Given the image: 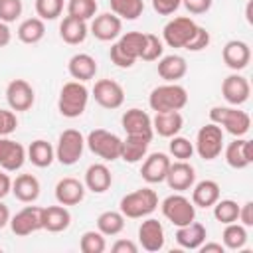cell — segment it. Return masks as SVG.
<instances>
[{"mask_svg": "<svg viewBox=\"0 0 253 253\" xmlns=\"http://www.w3.org/2000/svg\"><path fill=\"white\" fill-rule=\"evenodd\" d=\"M40 180L34 174H20L12 182V194L24 204H32L40 198Z\"/></svg>", "mask_w": 253, "mask_h": 253, "instance_id": "83f0119b", "label": "cell"}, {"mask_svg": "<svg viewBox=\"0 0 253 253\" xmlns=\"http://www.w3.org/2000/svg\"><path fill=\"white\" fill-rule=\"evenodd\" d=\"M97 12V0H69L67 2V16L79 18V20H91Z\"/></svg>", "mask_w": 253, "mask_h": 253, "instance_id": "60d3db41", "label": "cell"}, {"mask_svg": "<svg viewBox=\"0 0 253 253\" xmlns=\"http://www.w3.org/2000/svg\"><path fill=\"white\" fill-rule=\"evenodd\" d=\"M221 148H223V130H221V126L215 125V123L204 125L196 134L194 150L198 152V156L204 158V160H213L221 154Z\"/></svg>", "mask_w": 253, "mask_h": 253, "instance_id": "8992f818", "label": "cell"}, {"mask_svg": "<svg viewBox=\"0 0 253 253\" xmlns=\"http://www.w3.org/2000/svg\"><path fill=\"white\" fill-rule=\"evenodd\" d=\"M225 162L235 168V170H243L253 162V148H251V140L237 136L235 140H231L225 148Z\"/></svg>", "mask_w": 253, "mask_h": 253, "instance_id": "ffe728a7", "label": "cell"}, {"mask_svg": "<svg viewBox=\"0 0 253 253\" xmlns=\"http://www.w3.org/2000/svg\"><path fill=\"white\" fill-rule=\"evenodd\" d=\"M10 192H12V180L8 174L0 172V200H4Z\"/></svg>", "mask_w": 253, "mask_h": 253, "instance_id": "db71d44e", "label": "cell"}, {"mask_svg": "<svg viewBox=\"0 0 253 253\" xmlns=\"http://www.w3.org/2000/svg\"><path fill=\"white\" fill-rule=\"evenodd\" d=\"M67 71L75 81H89L97 73V61L89 53H75L67 63Z\"/></svg>", "mask_w": 253, "mask_h": 253, "instance_id": "4316f807", "label": "cell"}, {"mask_svg": "<svg viewBox=\"0 0 253 253\" xmlns=\"http://www.w3.org/2000/svg\"><path fill=\"white\" fill-rule=\"evenodd\" d=\"M85 148V138L79 130L75 128H65L59 138H57V146H55V158L63 164V166H71L75 164Z\"/></svg>", "mask_w": 253, "mask_h": 253, "instance_id": "ba28073f", "label": "cell"}, {"mask_svg": "<svg viewBox=\"0 0 253 253\" xmlns=\"http://www.w3.org/2000/svg\"><path fill=\"white\" fill-rule=\"evenodd\" d=\"M79 249L83 253H103L107 249V241H105V235L97 229H91V231H85L81 235V241H79Z\"/></svg>", "mask_w": 253, "mask_h": 253, "instance_id": "ab89813d", "label": "cell"}, {"mask_svg": "<svg viewBox=\"0 0 253 253\" xmlns=\"http://www.w3.org/2000/svg\"><path fill=\"white\" fill-rule=\"evenodd\" d=\"M121 125L125 128L126 134H136V136H146L152 140V119L148 113H144L142 109H128L125 111Z\"/></svg>", "mask_w": 253, "mask_h": 253, "instance_id": "2e32d148", "label": "cell"}, {"mask_svg": "<svg viewBox=\"0 0 253 253\" xmlns=\"http://www.w3.org/2000/svg\"><path fill=\"white\" fill-rule=\"evenodd\" d=\"M18 126V119L12 111H6V109H0V136H8L16 130Z\"/></svg>", "mask_w": 253, "mask_h": 253, "instance_id": "c3c4849f", "label": "cell"}, {"mask_svg": "<svg viewBox=\"0 0 253 253\" xmlns=\"http://www.w3.org/2000/svg\"><path fill=\"white\" fill-rule=\"evenodd\" d=\"M111 251H113V253H136L138 247H136V243L130 241V239H117V241L113 243Z\"/></svg>", "mask_w": 253, "mask_h": 253, "instance_id": "f5cc1de1", "label": "cell"}, {"mask_svg": "<svg viewBox=\"0 0 253 253\" xmlns=\"http://www.w3.org/2000/svg\"><path fill=\"white\" fill-rule=\"evenodd\" d=\"M219 184L215 180H202L192 190V204L196 208H211L219 200Z\"/></svg>", "mask_w": 253, "mask_h": 253, "instance_id": "4dcf8cb0", "label": "cell"}, {"mask_svg": "<svg viewBox=\"0 0 253 253\" xmlns=\"http://www.w3.org/2000/svg\"><path fill=\"white\" fill-rule=\"evenodd\" d=\"M63 12V0H36V14L42 20H55Z\"/></svg>", "mask_w": 253, "mask_h": 253, "instance_id": "7bdbcfd3", "label": "cell"}, {"mask_svg": "<svg viewBox=\"0 0 253 253\" xmlns=\"http://www.w3.org/2000/svg\"><path fill=\"white\" fill-rule=\"evenodd\" d=\"M85 188L87 190H91L93 194H103V192H107L109 188H111V184H113V174H111V170L105 166V164H101V162H97V164H91L87 170H85Z\"/></svg>", "mask_w": 253, "mask_h": 253, "instance_id": "d4e9b609", "label": "cell"}, {"mask_svg": "<svg viewBox=\"0 0 253 253\" xmlns=\"http://www.w3.org/2000/svg\"><path fill=\"white\" fill-rule=\"evenodd\" d=\"M184 126V119L180 111H166V113H156L152 119V130L158 132V136L172 138L176 136Z\"/></svg>", "mask_w": 253, "mask_h": 253, "instance_id": "cb8c5ba5", "label": "cell"}, {"mask_svg": "<svg viewBox=\"0 0 253 253\" xmlns=\"http://www.w3.org/2000/svg\"><path fill=\"white\" fill-rule=\"evenodd\" d=\"M6 101L12 111H28L36 101V93L26 79H12L6 87Z\"/></svg>", "mask_w": 253, "mask_h": 253, "instance_id": "30bf717a", "label": "cell"}, {"mask_svg": "<svg viewBox=\"0 0 253 253\" xmlns=\"http://www.w3.org/2000/svg\"><path fill=\"white\" fill-rule=\"evenodd\" d=\"M164 241H166L164 227H162V223L158 219L148 217V219H144L140 223V227H138V243L142 245V249H146L150 253L160 251L164 247Z\"/></svg>", "mask_w": 253, "mask_h": 253, "instance_id": "e0dca14e", "label": "cell"}, {"mask_svg": "<svg viewBox=\"0 0 253 253\" xmlns=\"http://www.w3.org/2000/svg\"><path fill=\"white\" fill-rule=\"evenodd\" d=\"M182 4L190 14H206L211 8L213 0H182Z\"/></svg>", "mask_w": 253, "mask_h": 253, "instance_id": "f907efd6", "label": "cell"}, {"mask_svg": "<svg viewBox=\"0 0 253 253\" xmlns=\"http://www.w3.org/2000/svg\"><path fill=\"white\" fill-rule=\"evenodd\" d=\"M182 0H152V8L154 12H158L160 16H170L180 8Z\"/></svg>", "mask_w": 253, "mask_h": 253, "instance_id": "681fc988", "label": "cell"}, {"mask_svg": "<svg viewBox=\"0 0 253 253\" xmlns=\"http://www.w3.org/2000/svg\"><path fill=\"white\" fill-rule=\"evenodd\" d=\"M188 103V91L178 83H164L160 87H154L148 95V105L154 113H166V111H180Z\"/></svg>", "mask_w": 253, "mask_h": 253, "instance_id": "6da1fadb", "label": "cell"}, {"mask_svg": "<svg viewBox=\"0 0 253 253\" xmlns=\"http://www.w3.org/2000/svg\"><path fill=\"white\" fill-rule=\"evenodd\" d=\"M117 45H119L128 57H132V59L136 61V59L140 57L142 47H144V34H142V32H126V34H123V36L119 38Z\"/></svg>", "mask_w": 253, "mask_h": 253, "instance_id": "74e56055", "label": "cell"}, {"mask_svg": "<svg viewBox=\"0 0 253 253\" xmlns=\"http://www.w3.org/2000/svg\"><path fill=\"white\" fill-rule=\"evenodd\" d=\"M148 144H150V138L146 136H136V134H126V138L123 140V148H121V158L125 162H138L146 156V150H148Z\"/></svg>", "mask_w": 253, "mask_h": 253, "instance_id": "1f68e13d", "label": "cell"}, {"mask_svg": "<svg viewBox=\"0 0 253 253\" xmlns=\"http://www.w3.org/2000/svg\"><path fill=\"white\" fill-rule=\"evenodd\" d=\"M89 30L99 42H113V40H117L121 36L123 22H121L119 16H115L111 12H105V14H99V16L93 18Z\"/></svg>", "mask_w": 253, "mask_h": 253, "instance_id": "9a60e30c", "label": "cell"}, {"mask_svg": "<svg viewBox=\"0 0 253 253\" xmlns=\"http://www.w3.org/2000/svg\"><path fill=\"white\" fill-rule=\"evenodd\" d=\"M210 40H211V38H210V32H208L206 28L198 26L194 38L190 40V43H188L184 49H188V51H202V49H206V47L210 45Z\"/></svg>", "mask_w": 253, "mask_h": 253, "instance_id": "bcb514c9", "label": "cell"}, {"mask_svg": "<svg viewBox=\"0 0 253 253\" xmlns=\"http://www.w3.org/2000/svg\"><path fill=\"white\" fill-rule=\"evenodd\" d=\"M93 97L103 109H119L125 103V91L113 79H99L93 87Z\"/></svg>", "mask_w": 253, "mask_h": 253, "instance_id": "4fadbf2b", "label": "cell"}, {"mask_svg": "<svg viewBox=\"0 0 253 253\" xmlns=\"http://www.w3.org/2000/svg\"><path fill=\"white\" fill-rule=\"evenodd\" d=\"M188 71V63L182 55L172 53V55H164L158 61V75L166 81V83H176L178 79H182Z\"/></svg>", "mask_w": 253, "mask_h": 253, "instance_id": "f1b7e54d", "label": "cell"}, {"mask_svg": "<svg viewBox=\"0 0 253 253\" xmlns=\"http://www.w3.org/2000/svg\"><path fill=\"white\" fill-rule=\"evenodd\" d=\"M85 198V184L77 178H61L55 184V200L61 206H77Z\"/></svg>", "mask_w": 253, "mask_h": 253, "instance_id": "7402d4cb", "label": "cell"}, {"mask_svg": "<svg viewBox=\"0 0 253 253\" xmlns=\"http://www.w3.org/2000/svg\"><path fill=\"white\" fill-rule=\"evenodd\" d=\"M22 0H0V22H16L22 16Z\"/></svg>", "mask_w": 253, "mask_h": 253, "instance_id": "f6af8a7d", "label": "cell"}, {"mask_svg": "<svg viewBox=\"0 0 253 253\" xmlns=\"http://www.w3.org/2000/svg\"><path fill=\"white\" fill-rule=\"evenodd\" d=\"M162 215L176 227L188 225L196 219V206L182 194H172L162 202Z\"/></svg>", "mask_w": 253, "mask_h": 253, "instance_id": "52a82bcc", "label": "cell"}, {"mask_svg": "<svg viewBox=\"0 0 253 253\" xmlns=\"http://www.w3.org/2000/svg\"><path fill=\"white\" fill-rule=\"evenodd\" d=\"M237 215H239V206L237 202L233 200H217L213 204V217L219 221V223H233L237 221Z\"/></svg>", "mask_w": 253, "mask_h": 253, "instance_id": "f35d334b", "label": "cell"}, {"mask_svg": "<svg viewBox=\"0 0 253 253\" xmlns=\"http://www.w3.org/2000/svg\"><path fill=\"white\" fill-rule=\"evenodd\" d=\"M162 51H164L162 40L158 36H154V34H144V47L140 51V59L156 61L158 57H162Z\"/></svg>", "mask_w": 253, "mask_h": 253, "instance_id": "b9f144b4", "label": "cell"}, {"mask_svg": "<svg viewBox=\"0 0 253 253\" xmlns=\"http://www.w3.org/2000/svg\"><path fill=\"white\" fill-rule=\"evenodd\" d=\"M26 158H28L34 166H38V168H47V166L53 162V158H55V148H53L47 140L38 138V140H34V142L28 146Z\"/></svg>", "mask_w": 253, "mask_h": 253, "instance_id": "d6a6232c", "label": "cell"}, {"mask_svg": "<svg viewBox=\"0 0 253 253\" xmlns=\"http://www.w3.org/2000/svg\"><path fill=\"white\" fill-rule=\"evenodd\" d=\"M210 121L223 126L235 138L247 134L249 126H251V117L237 107H211L210 109Z\"/></svg>", "mask_w": 253, "mask_h": 253, "instance_id": "277c9868", "label": "cell"}, {"mask_svg": "<svg viewBox=\"0 0 253 253\" xmlns=\"http://www.w3.org/2000/svg\"><path fill=\"white\" fill-rule=\"evenodd\" d=\"M97 229L103 235H117L125 229V215L115 210H107L97 217Z\"/></svg>", "mask_w": 253, "mask_h": 253, "instance_id": "e575fe53", "label": "cell"}, {"mask_svg": "<svg viewBox=\"0 0 253 253\" xmlns=\"http://www.w3.org/2000/svg\"><path fill=\"white\" fill-rule=\"evenodd\" d=\"M168 148H170V154H172L174 158H178V160H190L192 154H194V144H192L188 138L178 136V134L170 138Z\"/></svg>", "mask_w": 253, "mask_h": 253, "instance_id": "ee69618b", "label": "cell"}, {"mask_svg": "<svg viewBox=\"0 0 253 253\" xmlns=\"http://www.w3.org/2000/svg\"><path fill=\"white\" fill-rule=\"evenodd\" d=\"M8 223H10V210H8V206L0 200V229L6 227Z\"/></svg>", "mask_w": 253, "mask_h": 253, "instance_id": "6f0895ef", "label": "cell"}, {"mask_svg": "<svg viewBox=\"0 0 253 253\" xmlns=\"http://www.w3.org/2000/svg\"><path fill=\"white\" fill-rule=\"evenodd\" d=\"M45 36V24L42 18H28L18 26V40L22 43H38Z\"/></svg>", "mask_w": 253, "mask_h": 253, "instance_id": "836d02e7", "label": "cell"}, {"mask_svg": "<svg viewBox=\"0 0 253 253\" xmlns=\"http://www.w3.org/2000/svg\"><path fill=\"white\" fill-rule=\"evenodd\" d=\"M198 30V24L188 16H178L170 20L162 30V40L170 47H186L190 40L194 38Z\"/></svg>", "mask_w": 253, "mask_h": 253, "instance_id": "9c48e42d", "label": "cell"}, {"mask_svg": "<svg viewBox=\"0 0 253 253\" xmlns=\"http://www.w3.org/2000/svg\"><path fill=\"white\" fill-rule=\"evenodd\" d=\"M237 219L241 221V225L251 227L253 225V202H245L243 206H239V215Z\"/></svg>", "mask_w": 253, "mask_h": 253, "instance_id": "816d5d0a", "label": "cell"}, {"mask_svg": "<svg viewBox=\"0 0 253 253\" xmlns=\"http://www.w3.org/2000/svg\"><path fill=\"white\" fill-rule=\"evenodd\" d=\"M223 247L225 249H231V251H237V249H243L245 243H247V227L233 221V223H225V229H223Z\"/></svg>", "mask_w": 253, "mask_h": 253, "instance_id": "d590c367", "label": "cell"}, {"mask_svg": "<svg viewBox=\"0 0 253 253\" xmlns=\"http://www.w3.org/2000/svg\"><path fill=\"white\" fill-rule=\"evenodd\" d=\"M198 249H200L202 253H213V251H215V253H223V251H225V247H223L221 243H213V241H210V243L204 241Z\"/></svg>", "mask_w": 253, "mask_h": 253, "instance_id": "11a10c76", "label": "cell"}, {"mask_svg": "<svg viewBox=\"0 0 253 253\" xmlns=\"http://www.w3.org/2000/svg\"><path fill=\"white\" fill-rule=\"evenodd\" d=\"M89 103V89L81 81H67L57 99V109L67 119H77L83 115Z\"/></svg>", "mask_w": 253, "mask_h": 253, "instance_id": "7a4b0ae2", "label": "cell"}, {"mask_svg": "<svg viewBox=\"0 0 253 253\" xmlns=\"http://www.w3.org/2000/svg\"><path fill=\"white\" fill-rule=\"evenodd\" d=\"M221 95L223 99L231 105V107H239L243 105L249 95H251V85L247 81V77L239 75V73H231L223 79L221 83Z\"/></svg>", "mask_w": 253, "mask_h": 253, "instance_id": "7c38bea8", "label": "cell"}, {"mask_svg": "<svg viewBox=\"0 0 253 253\" xmlns=\"http://www.w3.org/2000/svg\"><path fill=\"white\" fill-rule=\"evenodd\" d=\"M71 223V213L65 206H47L42 208V227L51 231V233H59L65 231Z\"/></svg>", "mask_w": 253, "mask_h": 253, "instance_id": "603a6c76", "label": "cell"}, {"mask_svg": "<svg viewBox=\"0 0 253 253\" xmlns=\"http://www.w3.org/2000/svg\"><path fill=\"white\" fill-rule=\"evenodd\" d=\"M221 57H223V63L233 69V71H241L249 65L251 61V49L245 42L241 40H229L223 49H221Z\"/></svg>", "mask_w": 253, "mask_h": 253, "instance_id": "d6986e66", "label": "cell"}, {"mask_svg": "<svg viewBox=\"0 0 253 253\" xmlns=\"http://www.w3.org/2000/svg\"><path fill=\"white\" fill-rule=\"evenodd\" d=\"M168 168H170L168 154H164V152H152L144 160V164L140 168V176L148 184H160V182H164V178L168 174Z\"/></svg>", "mask_w": 253, "mask_h": 253, "instance_id": "44dd1931", "label": "cell"}, {"mask_svg": "<svg viewBox=\"0 0 253 253\" xmlns=\"http://www.w3.org/2000/svg\"><path fill=\"white\" fill-rule=\"evenodd\" d=\"M156 208H158V196H156V192L150 190V188L134 190V192L123 196V198H121V204H119V211H121L125 217H130V219L146 217V215H150Z\"/></svg>", "mask_w": 253, "mask_h": 253, "instance_id": "3957f363", "label": "cell"}, {"mask_svg": "<svg viewBox=\"0 0 253 253\" xmlns=\"http://www.w3.org/2000/svg\"><path fill=\"white\" fill-rule=\"evenodd\" d=\"M206 237H208V231L198 221H192L188 225H182L176 231V243L180 247H184V249H198L206 241Z\"/></svg>", "mask_w": 253, "mask_h": 253, "instance_id": "f546056e", "label": "cell"}, {"mask_svg": "<svg viewBox=\"0 0 253 253\" xmlns=\"http://www.w3.org/2000/svg\"><path fill=\"white\" fill-rule=\"evenodd\" d=\"M87 34H89V28H87L85 20H79V18H73V16H65L61 20V24H59V36L69 45L83 43Z\"/></svg>", "mask_w": 253, "mask_h": 253, "instance_id": "484cf974", "label": "cell"}, {"mask_svg": "<svg viewBox=\"0 0 253 253\" xmlns=\"http://www.w3.org/2000/svg\"><path fill=\"white\" fill-rule=\"evenodd\" d=\"M111 10L121 20H136L144 12L142 0H109Z\"/></svg>", "mask_w": 253, "mask_h": 253, "instance_id": "8d00e7d4", "label": "cell"}, {"mask_svg": "<svg viewBox=\"0 0 253 253\" xmlns=\"http://www.w3.org/2000/svg\"><path fill=\"white\" fill-rule=\"evenodd\" d=\"M109 57H111V61H113L117 67H121V69H128V67H132V65H134V59H132V57H128V55H126V53L117 45V42L111 45Z\"/></svg>", "mask_w": 253, "mask_h": 253, "instance_id": "7dc6e473", "label": "cell"}, {"mask_svg": "<svg viewBox=\"0 0 253 253\" xmlns=\"http://www.w3.org/2000/svg\"><path fill=\"white\" fill-rule=\"evenodd\" d=\"M10 227L20 237H26V235H30L34 231L43 229L42 227V208H38V206H26L14 217H10Z\"/></svg>", "mask_w": 253, "mask_h": 253, "instance_id": "8fae6325", "label": "cell"}, {"mask_svg": "<svg viewBox=\"0 0 253 253\" xmlns=\"http://www.w3.org/2000/svg\"><path fill=\"white\" fill-rule=\"evenodd\" d=\"M24 162H26V148L8 136H0V166L6 172H16L24 166Z\"/></svg>", "mask_w": 253, "mask_h": 253, "instance_id": "ac0fdd59", "label": "cell"}, {"mask_svg": "<svg viewBox=\"0 0 253 253\" xmlns=\"http://www.w3.org/2000/svg\"><path fill=\"white\" fill-rule=\"evenodd\" d=\"M10 40H12V32H10L8 24L0 22V47H6L10 43Z\"/></svg>", "mask_w": 253, "mask_h": 253, "instance_id": "9f6ffc18", "label": "cell"}, {"mask_svg": "<svg viewBox=\"0 0 253 253\" xmlns=\"http://www.w3.org/2000/svg\"><path fill=\"white\" fill-rule=\"evenodd\" d=\"M164 182L170 186V190H176V192L190 190L196 182V170L192 164H188V160L170 162V168H168Z\"/></svg>", "mask_w": 253, "mask_h": 253, "instance_id": "5bb4252c", "label": "cell"}, {"mask_svg": "<svg viewBox=\"0 0 253 253\" xmlns=\"http://www.w3.org/2000/svg\"><path fill=\"white\" fill-rule=\"evenodd\" d=\"M85 144L93 154H97L103 160H117L121 158V148H123V138H119L115 132H109L105 128H95L87 134Z\"/></svg>", "mask_w": 253, "mask_h": 253, "instance_id": "5b68a950", "label": "cell"}]
</instances>
